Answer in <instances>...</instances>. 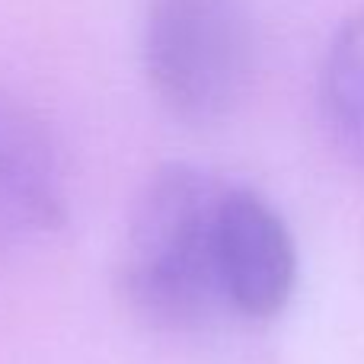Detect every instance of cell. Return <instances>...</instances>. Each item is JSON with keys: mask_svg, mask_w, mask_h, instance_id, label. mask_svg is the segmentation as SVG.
Listing matches in <instances>:
<instances>
[{"mask_svg": "<svg viewBox=\"0 0 364 364\" xmlns=\"http://www.w3.org/2000/svg\"><path fill=\"white\" fill-rule=\"evenodd\" d=\"M227 179L164 164L134 195L119 252V291L154 329L192 333L227 314L214 265V227Z\"/></svg>", "mask_w": 364, "mask_h": 364, "instance_id": "cell-1", "label": "cell"}, {"mask_svg": "<svg viewBox=\"0 0 364 364\" xmlns=\"http://www.w3.org/2000/svg\"><path fill=\"white\" fill-rule=\"evenodd\" d=\"M250 0H151L141 68L154 100L182 125H218L240 109L256 77Z\"/></svg>", "mask_w": 364, "mask_h": 364, "instance_id": "cell-2", "label": "cell"}, {"mask_svg": "<svg viewBox=\"0 0 364 364\" xmlns=\"http://www.w3.org/2000/svg\"><path fill=\"white\" fill-rule=\"evenodd\" d=\"M214 265L227 314L265 323L297 288V246L288 220L256 188L227 179L214 227Z\"/></svg>", "mask_w": 364, "mask_h": 364, "instance_id": "cell-3", "label": "cell"}, {"mask_svg": "<svg viewBox=\"0 0 364 364\" xmlns=\"http://www.w3.org/2000/svg\"><path fill=\"white\" fill-rule=\"evenodd\" d=\"M68 224V176L48 122L0 90V256Z\"/></svg>", "mask_w": 364, "mask_h": 364, "instance_id": "cell-4", "label": "cell"}, {"mask_svg": "<svg viewBox=\"0 0 364 364\" xmlns=\"http://www.w3.org/2000/svg\"><path fill=\"white\" fill-rule=\"evenodd\" d=\"M323 122L336 151L364 173V10L336 29L320 70Z\"/></svg>", "mask_w": 364, "mask_h": 364, "instance_id": "cell-5", "label": "cell"}]
</instances>
